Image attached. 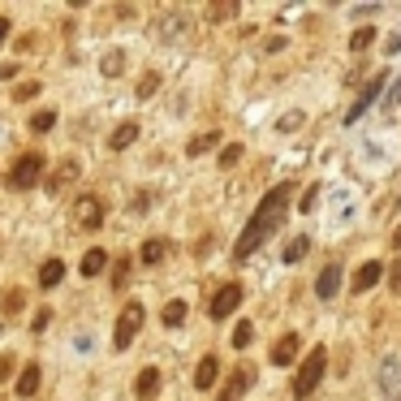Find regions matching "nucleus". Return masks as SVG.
Listing matches in <instances>:
<instances>
[{"instance_id":"19","label":"nucleus","mask_w":401,"mask_h":401,"mask_svg":"<svg viewBox=\"0 0 401 401\" xmlns=\"http://www.w3.org/2000/svg\"><path fill=\"white\" fill-rule=\"evenodd\" d=\"M251 384H255V367H238V371H234V380H229V388H224V392H229V397H238V392H246Z\"/></svg>"},{"instance_id":"13","label":"nucleus","mask_w":401,"mask_h":401,"mask_svg":"<svg viewBox=\"0 0 401 401\" xmlns=\"http://www.w3.org/2000/svg\"><path fill=\"white\" fill-rule=\"evenodd\" d=\"M39 380H43V371H39V363H31V367H22V375H18V397H35V392H39Z\"/></svg>"},{"instance_id":"14","label":"nucleus","mask_w":401,"mask_h":401,"mask_svg":"<svg viewBox=\"0 0 401 401\" xmlns=\"http://www.w3.org/2000/svg\"><path fill=\"white\" fill-rule=\"evenodd\" d=\"M134 138H138V121H121L117 130H112V138H108V147H112V151H126V147H130Z\"/></svg>"},{"instance_id":"34","label":"nucleus","mask_w":401,"mask_h":401,"mask_svg":"<svg viewBox=\"0 0 401 401\" xmlns=\"http://www.w3.org/2000/svg\"><path fill=\"white\" fill-rule=\"evenodd\" d=\"M298 126H302V112H285L276 130H298Z\"/></svg>"},{"instance_id":"39","label":"nucleus","mask_w":401,"mask_h":401,"mask_svg":"<svg viewBox=\"0 0 401 401\" xmlns=\"http://www.w3.org/2000/svg\"><path fill=\"white\" fill-rule=\"evenodd\" d=\"M388 104H392V108H397V104H401V78H397V82H392V95H388Z\"/></svg>"},{"instance_id":"4","label":"nucleus","mask_w":401,"mask_h":401,"mask_svg":"<svg viewBox=\"0 0 401 401\" xmlns=\"http://www.w3.org/2000/svg\"><path fill=\"white\" fill-rule=\"evenodd\" d=\"M143 324H147L143 302H130V307L117 315V328H112V346H117V350H130V346H134V336L143 332Z\"/></svg>"},{"instance_id":"29","label":"nucleus","mask_w":401,"mask_h":401,"mask_svg":"<svg viewBox=\"0 0 401 401\" xmlns=\"http://www.w3.org/2000/svg\"><path fill=\"white\" fill-rule=\"evenodd\" d=\"M371 43H375V31H371V26H363V31H354V39H350V48H354V52H367Z\"/></svg>"},{"instance_id":"23","label":"nucleus","mask_w":401,"mask_h":401,"mask_svg":"<svg viewBox=\"0 0 401 401\" xmlns=\"http://www.w3.org/2000/svg\"><path fill=\"white\" fill-rule=\"evenodd\" d=\"M207 18H212V22H224V18H238V5H234V0H220V5H207Z\"/></svg>"},{"instance_id":"7","label":"nucleus","mask_w":401,"mask_h":401,"mask_svg":"<svg viewBox=\"0 0 401 401\" xmlns=\"http://www.w3.org/2000/svg\"><path fill=\"white\" fill-rule=\"evenodd\" d=\"M74 224H78V229H99V224H104V203H99L95 194H82V199L74 203Z\"/></svg>"},{"instance_id":"28","label":"nucleus","mask_w":401,"mask_h":401,"mask_svg":"<svg viewBox=\"0 0 401 401\" xmlns=\"http://www.w3.org/2000/svg\"><path fill=\"white\" fill-rule=\"evenodd\" d=\"M99 70H104L108 78H117V74L126 70V56H121V52H108V56H104V65H99Z\"/></svg>"},{"instance_id":"37","label":"nucleus","mask_w":401,"mask_h":401,"mask_svg":"<svg viewBox=\"0 0 401 401\" xmlns=\"http://www.w3.org/2000/svg\"><path fill=\"white\" fill-rule=\"evenodd\" d=\"M315 199H319V186H311V190L302 194V203H298V207H302V212H315Z\"/></svg>"},{"instance_id":"2","label":"nucleus","mask_w":401,"mask_h":401,"mask_svg":"<svg viewBox=\"0 0 401 401\" xmlns=\"http://www.w3.org/2000/svg\"><path fill=\"white\" fill-rule=\"evenodd\" d=\"M324 371H328V350H324V346H315V350L302 358L298 375H294V397H311V392H315V384L324 380Z\"/></svg>"},{"instance_id":"1","label":"nucleus","mask_w":401,"mask_h":401,"mask_svg":"<svg viewBox=\"0 0 401 401\" xmlns=\"http://www.w3.org/2000/svg\"><path fill=\"white\" fill-rule=\"evenodd\" d=\"M290 199H294V186L290 182H280V186H272L268 194H263V203L255 207V216L246 220V229H242V238H238V246H234V259L242 263V259H251L276 229L285 224V216H290Z\"/></svg>"},{"instance_id":"26","label":"nucleus","mask_w":401,"mask_h":401,"mask_svg":"<svg viewBox=\"0 0 401 401\" xmlns=\"http://www.w3.org/2000/svg\"><path fill=\"white\" fill-rule=\"evenodd\" d=\"M251 341H255V324H251V319H242V324L234 328V346H238V350H246Z\"/></svg>"},{"instance_id":"18","label":"nucleus","mask_w":401,"mask_h":401,"mask_svg":"<svg viewBox=\"0 0 401 401\" xmlns=\"http://www.w3.org/2000/svg\"><path fill=\"white\" fill-rule=\"evenodd\" d=\"M104 268H108V255H104L99 246H91V251L82 255V276H99Z\"/></svg>"},{"instance_id":"21","label":"nucleus","mask_w":401,"mask_h":401,"mask_svg":"<svg viewBox=\"0 0 401 401\" xmlns=\"http://www.w3.org/2000/svg\"><path fill=\"white\" fill-rule=\"evenodd\" d=\"M130 268H134V259H130V255H121V259H117V268H112V290H117V294L130 285Z\"/></svg>"},{"instance_id":"11","label":"nucleus","mask_w":401,"mask_h":401,"mask_svg":"<svg viewBox=\"0 0 401 401\" xmlns=\"http://www.w3.org/2000/svg\"><path fill=\"white\" fill-rule=\"evenodd\" d=\"M294 358H298V336H294V332H285L276 346H272V363H276V367H290Z\"/></svg>"},{"instance_id":"3","label":"nucleus","mask_w":401,"mask_h":401,"mask_svg":"<svg viewBox=\"0 0 401 401\" xmlns=\"http://www.w3.org/2000/svg\"><path fill=\"white\" fill-rule=\"evenodd\" d=\"M43 168H48V160L39 155V151H26L13 168H9V190H31V186H39L43 182Z\"/></svg>"},{"instance_id":"15","label":"nucleus","mask_w":401,"mask_h":401,"mask_svg":"<svg viewBox=\"0 0 401 401\" xmlns=\"http://www.w3.org/2000/svg\"><path fill=\"white\" fill-rule=\"evenodd\" d=\"M216 375H220V363H216V354H207V358L199 363V371H194V388H212Z\"/></svg>"},{"instance_id":"40","label":"nucleus","mask_w":401,"mask_h":401,"mask_svg":"<svg viewBox=\"0 0 401 401\" xmlns=\"http://www.w3.org/2000/svg\"><path fill=\"white\" fill-rule=\"evenodd\" d=\"M9 31H13V26H9V18H0V43L9 39Z\"/></svg>"},{"instance_id":"8","label":"nucleus","mask_w":401,"mask_h":401,"mask_svg":"<svg viewBox=\"0 0 401 401\" xmlns=\"http://www.w3.org/2000/svg\"><path fill=\"white\" fill-rule=\"evenodd\" d=\"M380 276H384V263H375V259H367L358 272H354V280H350V290L354 294H367L371 285H380Z\"/></svg>"},{"instance_id":"41","label":"nucleus","mask_w":401,"mask_h":401,"mask_svg":"<svg viewBox=\"0 0 401 401\" xmlns=\"http://www.w3.org/2000/svg\"><path fill=\"white\" fill-rule=\"evenodd\" d=\"M388 242H392V251L401 255V229H392V238H388Z\"/></svg>"},{"instance_id":"25","label":"nucleus","mask_w":401,"mask_h":401,"mask_svg":"<svg viewBox=\"0 0 401 401\" xmlns=\"http://www.w3.org/2000/svg\"><path fill=\"white\" fill-rule=\"evenodd\" d=\"M307 251H311V242H307V238H302V234H298V238H294V242H290V246H285V263H298V259H302V255H307Z\"/></svg>"},{"instance_id":"33","label":"nucleus","mask_w":401,"mask_h":401,"mask_svg":"<svg viewBox=\"0 0 401 401\" xmlns=\"http://www.w3.org/2000/svg\"><path fill=\"white\" fill-rule=\"evenodd\" d=\"M13 367H18V358H13V354H0V384H5V380L13 375Z\"/></svg>"},{"instance_id":"20","label":"nucleus","mask_w":401,"mask_h":401,"mask_svg":"<svg viewBox=\"0 0 401 401\" xmlns=\"http://www.w3.org/2000/svg\"><path fill=\"white\" fill-rule=\"evenodd\" d=\"M164 255H168V242H160V238H151V242H143V251H138V259H143L147 268H151V263H160Z\"/></svg>"},{"instance_id":"17","label":"nucleus","mask_w":401,"mask_h":401,"mask_svg":"<svg viewBox=\"0 0 401 401\" xmlns=\"http://www.w3.org/2000/svg\"><path fill=\"white\" fill-rule=\"evenodd\" d=\"M70 177H78V160H65L61 168H56V173L48 177V190H52V194H61V186H65Z\"/></svg>"},{"instance_id":"16","label":"nucleus","mask_w":401,"mask_h":401,"mask_svg":"<svg viewBox=\"0 0 401 401\" xmlns=\"http://www.w3.org/2000/svg\"><path fill=\"white\" fill-rule=\"evenodd\" d=\"M61 276H65V263L61 259H43V268H39V285H43V290L61 285Z\"/></svg>"},{"instance_id":"32","label":"nucleus","mask_w":401,"mask_h":401,"mask_svg":"<svg viewBox=\"0 0 401 401\" xmlns=\"http://www.w3.org/2000/svg\"><path fill=\"white\" fill-rule=\"evenodd\" d=\"M22 302H26V294H22V290H9V294H5V315H18Z\"/></svg>"},{"instance_id":"5","label":"nucleus","mask_w":401,"mask_h":401,"mask_svg":"<svg viewBox=\"0 0 401 401\" xmlns=\"http://www.w3.org/2000/svg\"><path fill=\"white\" fill-rule=\"evenodd\" d=\"M238 302H242V285H238V280H229V285H220V290H216L207 315H212V319H229V315L238 311Z\"/></svg>"},{"instance_id":"30","label":"nucleus","mask_w":401,"mask_h":401,"mask_svg":"<svg viewBox=\"0 0 401 401\" xmlns=\"http://www.w3.org/2000/svg\"><path fill=\"white\" fill-rule=\"evenodd\" d=\"M52 126H56V112H48V108H43V112H35V117H31V130H35V134L52 130Z\"/></svg>"},{"instance_id":"9","label":"nucleus","mask_w":401,"mask_h":401,"mask_svg":"<svg viewBox=\"0 0 401 401\" xmlns=\"http://www.w3.org/2000/svg\"><path fill=\"white\" fill-rule=\"evenodd\" d=\"M336 290H341V268H336V263H328V268L319 272V280H315V298L332 302V298H336Z\"/></svg>"},{"instance_id":"36","label":"nucleus","mask_w":401,"mask_h":401,"mask_svg":"<svg viewBox=\"0 0 401 401\" xmlns=\"http://www.w3.org/2000/svg\"><path fill=\"white\" fill-rule=\"evenodd\" d=\"M48 324H52V311H39V315H35V319H31V332H35V336H39V332H43V328H48Z\"/></svg>"},{"instance_id":"27","label":"nucleus","mask_w":401,"mask_h":401,"mask_svg":"<svg viewBox=\"0 0 401 401\" xmlns=\"http://www.w3.org/2000/svg\"><path fill=\"white\" fill-rule=\"evenodd\" d=\"M155 91H160V74L151 70V74H143V78H138V99H151Z\"/></svg>"},{"instance_id":"22","label":"nucleus","mask_w":401,"mask_h":401,"mask_svg":"<svg viewBox=\"0 0 401 401\" xmlns=\"http://www.w3.org/2000/svg\"><path fill=\"white\" fill-rule=\"evenodd\" d=\"M182 324H186V302L177 298V302L164 307V328H182Z\"/></svg>"},{"instance_id":"12","label":"nucleus","mask_w":401,"mask_h":401,"mask_svg":"<svg viewBox=\"0 0 401 401\" xmlns=\"http://www.w3.org/2000/svg\"><path fill=\"white\" fill-rule=\"evenodd\" d=\"M134 392H138L143 401H151V397L160 392V371H155V367H143L138 380H134Z\"/></svg>"},{"instance_id":"35","label":"nucleus","mask_w":401,"mask_h":401,"mask_svg":"<svg viewBox=\"0 0 401 401\" xmlns=\"http://www.w3.org/2000/svg\"><path fill=\"white\" fill-rule=\"evenodd\" d=\"M39 95V82H22L18 91H13V99H35Z\"/></svg>"},{"instance_id":"38","label":"nucleus","mask_w":401,"mask_h":401,"mask_svg":"<svg viewBox=\"0 0 401 401\" xmlns=\"http://www.w3.org/2000/svg\"><path fill=\"white\" fill-rule=\"evenodd\" d=\"M388 285H392V290H397V294H401V259H397V263H392V268H388Z\"/></svg>"},{"instance_id":"6","label":"nucleus","mask_w":401,"mask_h":401,"mask_svg":"<svg viewBox=\"0 0 401 401\" xmlns=\"http://www.w3.org/2000/svg\"><path fill=\"white\" fill-rule=\"evenodd\" d=\"M380 392H384V401H401V358L397 354H388L380 363Z\"/></svg>"},{"instance_id":"31","label":"nucleus","mask_w":401,"mask_h":401,"mask_svg":"<svg viewBox=\"0 0 401 401\" xmlns=\"http://www.w3.org/2000/svg\"><path fill=\"white\" fill-rule=\"evenodd\" d=\"M238 160H242V147H238V143H229V147L220 151V168H234Z\"/></svg>"},{"instance_id":"24","label":"nucleus","mask_w":401,"mask_h":401,"mask_svg":"<svg viewBox=\"0 0 401 401\" xmlns=\"http://www.w3.org/2000/svg\"><path fill=\"white\" fill-rule=\"evenodd\" d=\"M216 138H220V134H199V138H190V143H186V155H203V151H212Z\"/></svg>"},{"instance_id":"10","label":"nucleus","mask_w":401,"mask_h":401,"mask_svg":"<svg viewBox=\"0 0 401 401\" xmlns=\"http://www.w3.org/2000/svg\"><path fill=\"white\" fill-rule=\"evenodd\" d=\"M384 78H388V74H375V78H371V82H367V91H363V95H358V104H354V108H350V112H346V121H358V117H363V112H367V108H371V99H375V95H380V87H384Z\"/></svg>"}]
</instances>
